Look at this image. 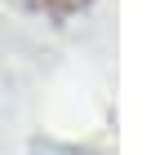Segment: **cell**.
Returning a JSON list of instances; mask_svg holds the SVG:
<instances>
[{
  "label": "cell",
  "instance_id": "6da1fadb",
  "mask_svg": "<svg viewBox=\"0 0 160 155\" xmlns=\"http://www.w3.org/2000/svg\"><path fill=\"white\" fill-rule=\"evenodd\" d=\"M27 5L45 9V13H76V9H85L89 0H27Z\"/></svg>",
  "mask_w": 160,
  "mask_h": 155
}]
</instances>
